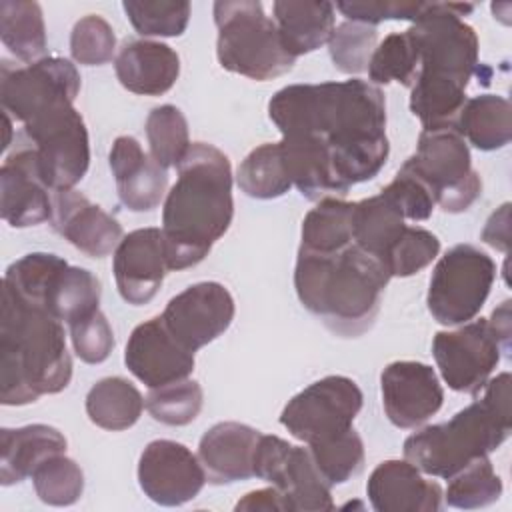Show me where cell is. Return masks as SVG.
I'll use <instances>...</instances> for the list:
<instances>
[{"instance_id": "obj_1", "label": "cell", "mask_w": 512, "mask_h": 512, "mask_svg": "<svg viewBox=\"0 0 512 512\" xmlns=\"http://www.w3.org/2000/svg\"><path fill=\"white\" fill-rule=\"evenodd\" d=\"M268 116L282 138L316 144L346 190L374 178L388 160L386 100L368 80L284 86L270 98Z\"/></svg>"}, {"instance_id": "obj_2", "label": "cell", "mask_w": 512, "mask_h": 512, "mask_svg": "<svg viewBox=\"0 0 512 512\" xmlns=\"http://www.w3.org/2000/svg\"><path fill=\"white\" fill-rule=\"evenodd\" d=\"M178 178L164 200L162 236L168 270L200 264L232 224V166L212 144L192 142L176 166Z\"/></svg>"}, {"instance_id": "obj_3", "label": "cell", "mask_w": 512, "mask_h": 512, "mask_svg": "<svg viewBox=\"0 0 512 512\" xmlns=\"http://www.w3.org/2000/svg\"><path fill=\"white\" fill-rule=\"evenodd\" d=\"M474 10L464 2H432L408 30L420 48V68L410 110L424 130L454 128L466 102V86L478 70V36L462 20Z\"/></svg>"}, {"instance_id": "obj_4", "label": "cell", "mask_w": 512, "mask_h": 512, "mask_svg": "<svg viewBox=\"0 0 512 512\" xmlns=\"http://www.w3.org/2000/svg\"><path fill=\"white\" fill-rule=\"evenodd\" d=\"M390 278L388 268L354 242L336 252L298 248V300L342 338H356L372 328Z\"/></svg>"}, {"instance_id": "obj_5", "label": "cell", "mask_w": 512, "mask_h": 512, "mask_svg": "<svg viewBox=\"0 0 512 512\" xmlns=\"http://www.w3.org/2000/svg\"><path fill=\"white\" fill-rule=\"evenodd\" d=\"M72 378L62 322L42 304L2 286L0 402L24 406L62 392Z\"/></svg>"}, {"instance_id": "obj_6", "label": "cell", "mask_w": 512, "mask_h": 512, "mask_svg": "<svg viewBox=\"0 0 512 512\" xmlns=\"http://www.w3.org/2000/svg\"><path fill=\"white\" fill-rule=\"evenodd\" d=\"M510 374L482 386V396L448 422L424 426L404 440V458L420 472L452 478L480 456H488L510 436Z\"/></svg>"}, {"instance_id": "obj_7", "label": "cell", "mask_w": 512, "mask_h": 512, "mask_svg": "<svg viewBox=\"0 0 512 512\" xmlns=\"http://www.w3.org/2000/svg\"><path fill=\"white\" fill-rule=\"evenodd\" d=\"M214 22L216 56L224 70L264 82L294 68L296 58L286 52L276 22L258 0L214 2Z\"/></svg>"}, {"instance_id": "obj_8", "label": "cell", "mask_w": 512, "mask_h": 512, "mask_svg": "<svg viewBox=\"0 0 512 512\" xmlns=\"http://www.w3.org/2000/svg\"><path fill=\"white\" fill-rule=\"evenodd\" d=\"M402 166L430 188L444 212H464L482 194V178L472 168L470 148L456 128L422 130L416 152Z\"/></svg>"}, {"instance_id": "obj_9", "label": "cell", "mask_w": 512, "mask_h": 512, "mask_svg": "<svg viewBox=\"0 0 512 512\" xmlns=\"http://www.w3.org/2000/svg\"><path fill=\"white\" fill-rule=\"evenodd\" d=\"M496 278L494 260L472 244L452 246L434 266L426 304L432 318L444 326L474 320Z\"/></svg>"}, {"instance_id": "obj_10", "label": "cell", "mask_w": 512, "mask_h": 512, "mask_svg": "<svg viewBox=\"0 0 512 512\" xmlns=\"http://www.w3.org/2000/svg\"><path fill=\"white\" fill-rule=\"evenodd\" d=\"M34 148L40 174L52 192L72 190L90 164V142L84 118L74 104H58L22 124Z\"/></svg>"}, {"instance_id": "obj_11", "label": "cell", "mask_w": 512, "mask_h": 512, "mask_svg": "<svg viewBox=\"0 0 512 512\" xmlns=\"http://www.w3.org/2000/svg\"><path fill=\"white\" fill-rule=\"evenodd\" d=\"M362 400V390L352 378L324 376L288 400L280 424L304 444L328 440L352 428Z\"/></svg>"}, {"instance_id": "obj_12", "label": "cell", "mask_w": 512, "mask_h": 512, "mask_svg": "<svg viewBox=\"0 0 512 512\" xmlns=\"http://www.w3.org/2000/svg\"><path fill=\"white\" fill-rule=\"evenodd\" d=\"M80 92L76 66L58 56H44L26 66L0 64V102L2 110L18 122H28L58 104H74Z\"/></svg>"}, {"instance_id": "obj_13", "label": "cell", "mask_w": 512, "mask_h": 512, "mask_svg": "<svg viewBox=\"0 0 512 512\" xmlns=\"http://www.w3.org/2000/svg\"><path fill=\"white\" fill-rule=\"evenodd\" d=\"M254 476L276 486L288 510L328 512L334 508L330 484L318 472L308 448L292 446L270 434H260L254 452Z\"/></svg>"}, {"instance_id": "obj_14", "label": "cell", "mask_w": 512, "mask_h": 512, "mask_svg": "<svg viewBox=\"0 0 512 512\" xmlns=\"http://www.w3.org/2000/svg\"><path fill=\"white\" fill-rule=\"evenodd\" d=\"M500 346L484 318L470 320L458 330L438 332L432 354L448 388L478 394L500 362Z\"/></svg>"}, {"instance_id": "obj_15", "label": "cell", "mask_w": 512, "mask_h": 512, "mask_svg": "<svg viewBox=\"0 0 512 512\" xmlns=\"http://www.w3.org/2000/svg\"><path fill=\"white\" fill-rule=\"evenodd\" d=\"M234 312V298L224 284L198 282L170 298L160 318L184 348L196 352L228 330Z\"/></svg>"}, {"instance_id": "obj_16", "label": "cell", "mask_w": 512, "mask_h": 512, "mask_svg": "<svg viewBox=\"0 0 512 512\" xmlns=\"http://www.w3.org/2000/svg\"><path fill=\"white\" fill-rule=\"evenodd\" d=\"M138 484L160 506H182L206 484V472L190 448L174 440H152L140 454Z\"/></svg>"}, {"instance_id": "obj_17", "label": "cell", "mask_w": 512, "mask_h": 512, "mask_svg": "<svg viewBox=\"0 0 512 512\" xmlns=\"http://www.w3.org/2000/svg\"><path fill=\"white\" fill-rule=\"evenodd\" d=\"M380 392L388 420L402 430L418 428L444 402L434 368L416 360L390 362L380 374Z\"/></svg>"}, {"instance_id": "obj_18", "label": "cell", "mask_w": 512, "mask_h": 512, "mask_svg": "<svg viewBox=\"0 0 512 512\" xmlns=\"http://www.w3.org/2000/svg\"><path fill=\"white\" fill-rule=\"evenodd\" d=\"M126 368L148 388L184 380L194 370V352L184 348L164 326L162 318L138 324L124 350Z\"/></svg>"}, {"instance_id": "obj_19", "label": "cell", "mask_w": 512, "mask_h": 512, "mask_svg": "<svg viewBox=\"0 0 512 512\" xmlns=\"http://www.w3.org/2000/svg\"><path fill=\"white\" fill-rule=\"evenodd\" d=\"M112 270L116 288L128 304H148L168 272L162 230L138 228L128 232L114 250Z\"/></svg>"}, {"instance_id": "obj_20", "label": "cell", "mask_w": 512, "mask_h": 512, "mask_svg": "<svg viewBox=\"0 0 512 512\" xmlns=\"http://www.w3.org/2000/svg\"><path fill=\"white\" fill-rule=\"evenodd\" d=\"M0 214L14 228H28L50 220L52 194L46 186L34 148L26 142L6 156L0 168Z\"/></svg>"}, {"instance_id": "obj_21", "label": "cell", "mask_w": 512, "mask_h": 512, "mask_svg": "<svg viewBox=\"0 0 512 512\" xmlns=\"http://www.w3.org/2000/svg\"><path fill=\"white\" fill-rule=\"evenodd\" d=\"M52 228L76 250L90 258H104L124 238L120 222L72 190L52 192Z\"/></svg>"}, {"instance_id": "obj_22", "label": "cell", "mask_w": 512, "mask_h": 512, "mask_svg": "<svg viewBox=\"0 0 512 512\" xmlns=\"http://www.w3.org/2000/svg\"><path fill=\"white\" fill-rule=\"evenodd\" d=\"M366 494L376 512H436L444 492L436 480H426L408 460L380 462L366 484Z\"/></svg>"}, {"instance_id": "obj_23", "label": "cell", "mask_w": 512, "mask_h": 512, "mask_svg": "<svg viewBox=\"0 0 512 512\" xmlns=\"http://www.w3.org/2000/svg\"><path fill=\"white\" fill-rule=\"evenodd\" d=\"M110 170L116 180L120 202L132 212L154 210L168 186V174L134 136H118L110 148Z\"/></svg>"}, {"instance_id": "obj_24", "label": "cell", "mask_w": 512, "mask_h": 512, "mask_svg": "<svg viewBox=\"0 0 512 512\" xmlns=\"http://www.w3.org/2000/svg\"><path fill=\"white\" fill-rule=\"evenodd\" d=\"M260 430L240 422H218L204 432L198 444V460L210 484H232L254 476V452Z\"/></svg>"}, {"instance_id": "obj_25", "label": "cell", "mask_w": 512, "mask_h": 512, "mask_svg": "<svg viewBox=\"0 0 512 512\" xmlns=\"http://www.w3.org/2000/svg\"><path fill=\"white\" fill-rule=\"evenodd\" d=\"M114 70L126 90L142 96H160L176 84L180 58L164 42L126 40L114 58Z\"/></svg>"}, {"instance_id": "obj_26", "label": "cell", "mask_w": 512, "mask_h": 512, "mask_svg": "<svg viewBox=\"0 0 512 512\" xmlns=\"http://www.w3.org/2000/svg\"><path fill=\"white\" fill-rule=\"evenodd\" d=\"M64 434L48 424L0 430V482L12 486L32 476L48 458L66 452Z\"/></svg>"}, {"instance_id": "obj_27", "label": "cell", "mask_w": 512, "mask_h": 512, "mask_svg": "<svg viewBox=\"0 0 512 512\" xmlns=\"http://www.w3.org/2000/svg\"><path fill=\"white\" fill-rule=\"evenodd\" d=\"M274 22L286 52L294 58L324 46L334 30V4L324 0H278Z\"/></svg>"}, {"instance_id": "obj_28", "label": "cell", "mask_w": 512, "mask_h": 512, "mask_svg": "<svg viewBox=\"0 0 512 512\" xmlns=\"http://www.w3.org/2000/svg\"><path fill=\"white\" fill-rule=\"evenodd\" d=\"M454 128L478 150L504 148L512 138V106L498 94L474 96L464 102Z\"/></svg>"}, {"instance_id": "obj_29", "label": "cell", "mask_w": 512, "mask_h": 512, "mask_svg": "<svg viewBox=\"0 0 512 512\" xmlns=\"http://www.w3.org/2000/svg\"><path fill=\"white\" fill-rule=\"evenodd\" d=\"M404 228V216L382 194L354 202L352 242L384 266Z\"/></svg>"}, {"instance_id": "obj_30", "label": "cell", "mask_w": 512, "mask_h": 512, "mask_svg": "<svg viewBox=\"0 0 512 512\" xmlns=\"http://www.w3.org/2000/svg\"><path fill=\"white\" fill-rule=\"evenodd\" d=\"M144 406L138 388L122 376L102 378L86 394V414L90 422L112 432L134 426Z\"/></svg>"}, {"instance_id": "obj_31", "label": "cell", "mask_w": 512, "mask_h": 512, "mask_svg": "<svg viewBox=\"0 0 512 512\" xmlns=\"http://www.w3.org/2000/svg\"><path fill=\"white\" fill-rule=\"evenodd\" d=\"M102 296L100 280L86 268L64 264L50 280L44 306L66 324L98 310Z\"/></svg>"}, {"instance_id": "obj_32", "label": "cell", "mask_w": 512, "mask_h": 512, "mask_svg": "<svg viewBox=\"0 0 512 512\" xmlns=\"http://www.w3.org/2000/svg\"><path fill=\"white\" fill-rule=\"evenodd\" d=\"M2 44L24 64H32L46 54V28L38 2L2 0L0 2Z\"/></svg>"}, {"instance_id": "obj_33", "label": "cell", "mask_w": 512, "mask_h": 512, "mask_svg": "<svg viewBox=\"0 0 512 512\" xmlns=\"http://www.w3.org/2000/svg\"><path fill=\"white\" fill-rule=\"evenodd\" d=\"M354 202L322 198L302 220L300 248L314 252H336L352 244Z\"/></svg>"}, {"instance_id": "obj_34", "label": "cell", "mask_w": 512, "mask_h": 512, "mask_svg": "<svg viewBox=\"0 0 512 512\" xmlns=\"http://www.w3.org/2000/svg\"><path fill=\"white\" fill-rule=\"evenodd\" d=\"M238 188L256 200H272L284 196L290 188V176L284 166L280 142H266L254 148L238 166Z\"/></svg>"}, {"instance_id": "obj_35", "label": "cell", "mask_w": 512, "mask_h": 512, "mask_svg": "<svg viewBox=\"0 0 512 512\" xmlns=\"http://www.w3.org/2000/svg\"><path fill=\"white\" fill-rule=\"evenodd\" d=\"M420 68V48L410 30L388 34L372 52L368 76L372 84L400 82L412 88Z\"/></svg>"}, {"instance_id": "obj_36", "label": "cell", "mask_w": 512, "mask_h": 512, "mask_svg": "<svg viewBox=\"0 0 512 512\" xmlns=\"http://www.w3.org/2000/svg\"><path fill=\"white\" fill-rule=\"evenodd\" d=\"M146 138L150 156L158 166L164 170L178 166L190 148L186 116L172 104L152 108L146 118Z\"/></svg>"}, {"instance_id": "obj_37", "label": "cell", "mask_w": 512, "mask_h": 512, "mask_svg": "<svg viewBox=\"0 0 512 512\" xmlns=\"http://www.w3.org/2000/svg\"><path fill=\"white\" fill-rule=\"evenodd\" d=\"M308 452L330 486L348 482L364 468V442L354 428L334 438L308 444Z\"/></svg>"}, {"instance_id": "obj_38", "label": "cell", "mask_w": 512, "mask_h": 512, "mask_svg": "<svg viewBox=\"0 0 512 512\" xmlns=\"http://www.w3.org/2000/svg\"><path fill=\"white\" fill-rule=\"evenodd\" d=\"M444 500L452 508L476 510L494 504L502 496V480L488 456H480L448 478Z\"/></svg>"}, {"instance_id": "obj_39", "label": "cell", "mask_w": 512, "mask_h": 512, "mask_svg": "<svg viewBox=\"0 0 512 512\" xmlns=\"http://www.w3.org/2000/svg\"><path fill=\"white\" fill-rule=\"evenodd\" d=\"M122 8L140 36H180L190 20L186 0H126Z\"/></svg>"}, {"instance_id": "obj_40", "label": "cell", "mask_w": 512, "mask_h": 512, "mask_svg": "<svg viewBox=\"0 0 512 512\" xmlns=\"http://www.w3.org/2000/svg\"><path fill=\"white\" fill-rule=\"evenodd\" d=\"M204 392L196 380H178L160 388H150L144 404L150 416L166 426H186L202 410Z\"/></svg>"}, {"instance_id": "obj_41", "label": "cell", "mask_w": 512, "mask_h": 512, "mask_svg": "<svg viewBox=\"0 0 512 512\" xmlns=\"http://www.w3.org/2000/svg\"><path fill=\"white\" fill-rule=\"evenodd\" d=\"M36 496L50 506H70L84 492V472L68 456L56 454L44 460L32 474Z\"/></svg>"}, {"instance_id": "obj_42", "label": "cell", "mask_w": 512, "mask_h": 512, "mask_svg": "<svg viewBox=\"0 0 512 512\" xmlns=\"http://www.w3.org/2000/svg\"><path fill=\"white\" fill-rule=\"evenodd\" d=\"M376 26L346 20L334 26L328 40V52L334 66L344 74H358L368 68L372 52L376 48Z\"/></svg>"}, {"instance_id": "obj_43", "label": "cell", "mask_w": 512, "mask_h": 512, "mask_svg": "<svg viewBox=\"0 0 512 512\" xmlns=\"http://www.w3.org/2000/svg\"><path fill=\"white\" fill-rule=\"evenodd\" d=\"M440 252V240L426 228L406 226L402 236L390 248L386 268L390 276H412L432 264Z\"/></svg>"}, {"instance_id": "obj_44", "label": "cell", "mask_w": 512, "mask_h": 512, "mask_svg": "<svg viewBox=\"0 0 512 512\" xmlns=\"http://www.w3.org/2000/svg\"><path fill=\"white\" fill-rule=\"evenodd\" d=\"M116 36L112 26L98 14L80 18L70 34V52L78 64L102 66L112 60Z\"/></svg>"}, {"instance_id": "obj_45", "label": "cell", "mask_w": 512, "mask_h": 512, "mask_svg": "<svg viewBox=\"0 0 512 512\" xmlns=\"http://www.w3.org/2000/svg\"><path fill=\"white\" fill-rule=\"evenodd\" d=\"M402 216L404 220H428L434 212V196L430 188L408 168H400L394 180L380 192Z\"/></svg>"}, {"instance_id": "obj_46", "label": "cell", "mask_w": 512, "mask_h": 512, "mask_svg": "<svg viewBox=\"0 0 512 512\" xmlns=\"http://www.w3.org/2000/svg\"><path fill=\"white\" fill-rule=\"evenodd\" d=\"M68 330L76 356L86 364H100L114 350V332L100 308L68 324Z\"/></svg>"}, {"instance_id": "obj_47", "label": "cell", "mask_w": 512, "mask_h": 512, "mask_svg": "<svg viewBox=\"0 0 512 512\" xmlns=\"http://www.w3.org/2000/svg\"><path fill=\"white\" fill-rule=\"evenodd\" d=\"M432 2H398V0H368V2H338L336 8L352 22L376 26L382 20H410L412 24L430 10Z\"/></svg>"}, {"instance_id": "obj_48", "label": "cell", "mask_w": 512, "mask_h": 512, "mask_svg": "<svg viewBox=\"0 0 512 512\" xmlns=\"http://www.w3.org/2000/svg\"><path fill=\"white\" fill-rule=\"evenodd\" d=\"M480 238L496 250H510V202H504L496 212L490 214Z\"/></svg>"}, {"instance_id": "obj_49", "label": "cell", "mask_w": 512, "mask_h": 512, "mask_svg": "<svg viewBox=\"0 0 512 512\" xmlns=\"http://www.w3.org/2000/svg\"><path fill=\"white\" fill-rule=\"evenodd\" d=\"M236 510H266V512H284L288 510L286 506V500L282 496V492L276 488V486H270V488H260V490H254V492H248L238 504H236Z\"/></svg>"}, {"instance_id": "obj_50", "label": "cell", "mask_w": 512, "mask_h": 512, "mask_svg": "<svg viewBox=\"0 0 512 512\" xmlns=\"http://www.w3.org/2000/svg\"><path fill=\"white\" fill-rule=\"evenodd\" d=\"M510 300H504L498 308H494L492 316L486 320L488 328L498 342L504 354H510V336H512V320H510Z\"/></svg>"}]
</instances>
